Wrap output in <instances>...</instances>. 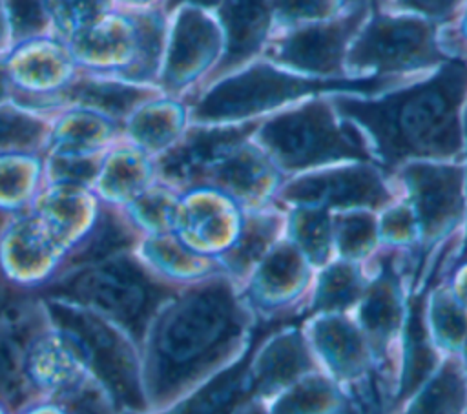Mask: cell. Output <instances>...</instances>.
I'll use <instances>...</instances> for the list:
<instances>
[{
    "instance_id": "obj_1",
    "label": "cell",
    "mask_w": 467,
    "mask_h": 414,
    "mask_svg": "<svg viewBox=\"0 0 467 414\" xmlns=\"http://www.w3.org/2000/svg\"><path fill=\"white\" fill-rule=\"evenodd\" d=\"M250 330V314L226 277L210 275L182 286L155 314L140 343L148 412L190 394L237 356Z\"/></svg>"
},
{
    "instance_id": "obj_2",
    "label": "cell",
    "mask_w": 467,
    "mask_h": 414,
    "mask_svg": "<svg viewBox=\"0 0 467 414\" xmlns=\"http://www.w3.org/2000/svg\"><path fill=\"white\" fill-rule=\"evenodd\" d=\"M467 89V62L451 60L431 80L381 100L337 98L343 117L363 126L385 168L409 159H445L462 150L460 104Z\"/></svg>"
},
{
    "instance_id": "obj_3",
    "label": "cell",
    "mask_w": 467,
    "mask_h": 414,
    "mask_svg": "<svg viewBox=\"0 0 467 414\" xmlns=\"http://www.w3.org/2000/svg\"><path fill=\"white\" fill-rule=\"evenodd\" d=\"M181 290L126 250L60 274L36 295L77 303L122 328L139 347L155 314Z\"/></svg>"
},
{
    "instance_id": "obj_4",
    "label": "cell",
    "mask_w": 467,
    "mask_h": 414,
    "mask_svg": "<svg viewBox=\"0 0 467 414\" xmlns=\"http://www.w3.org/2000/svg\"><path fill=\"white\" fill-rule=\"evenodd\" d=\"M51 325L71 343L88 372L111 394L122 414H146L139 345L117 325L55 295H38Z\"/></svg>"
},
{
    "instance_id": "obj_5",
    "label": "cell",
    "mask_w": 467,
    "mask_h": 414,
    "mask_svg": "<svg viewBox=\"0 0 467 414\" xmlns=\"http://www.w3.org/2000/svg\"><path fill=\"white\" fill-rule=\"evenodd\" d=\"M166 20L159 9H113L64 40L82 71L155 84L164 57Z\"/></svg>"
},
{
    "instance_id": "obj_6",
    "label": "cell",
    "mask_w": 467,
    "mask_h": 414,
    "mask_svg": "<svg viewBox=\"0 0 467 414\" xmlns=\"http://www.w3.org/2000/svg\"><path fill=\"white\" fill-rule=\"evenodd\" d=\"M394 82L387 77L361 80H308L266 66H255L241 75L223 80L195 102L190 104L188 115L197 124L234 120L272 109L292 98L330 89L376 91Z\"/></svg>"
},
{
    "instance_id": "obj_7",
    "label": "cell",
    "mask_w": 467,
    "mask_h": 414,
    "mask_svg": "<svg viewBox=\"0 0 467 414\" xmlns=\"http://www.w3.org/2000/svg\"><path fill=\"white\" fill-rule=\"evenodd\" d=\"M272 162L283 170H306L336 160H370L361 135L339 124L319 100L277 115L259 131Z\"/></svg>"
},
{
    "instance_id": "obj_8",
    "label": "cell",
    "mask_w": 467,
    "mask_h": 414,
    "mask_svg": "<svg viewBox=\"0 0 467 414\" xmlns=\"http://www.w3.org/2000/svg\"><path fill=\"white\" fill-rule=\"evenodd\" d=\"M306 317L310 316L305 310H296L259 321L250 330L246 348L230 367L217 372L202 387L192 390L186 399H179L164 410L146 414H270L261 407V396L252 383L250 365L254 354L274 332L301 323Z\"/></svg>"
},
{
    "instance_id": "obj_9",
    "label": "cell",
    "mask_w": 467,
    "mask_h": 414,
    "mask_svg": "<svg viewBox=\"0 0 467 414\" xmlns=\"http://www.w3.org/2000/svg\"><path fill=\"white\" fill-rule=\"evenodd\" d=\"M5 67L13 86V102L44 115L53 97L82 71L67 44L53 35L13 46L5 53Z\"/></svg>"
},
{
    "instance_id": "obj_10",
    "label": "cell",
    "mask_w": 467,
    "mask_h": 414,
    "mask_svg": "<svg viewBox=\"0 0 467 414\" xmlns=\"http://www.w3.org/2000/svg\"><path fill=\"white\" fill-rule=\"evenodd\" d=\"M67 250L31 208L7 219L0 230V266L18 286L38 292L66 268Z\"/></svg>"
},
{
    "instance_id": "obj_11",
    "label": "cell",
    "mask_w": 467,
    "mask_h": 414,
    "mask_svg": "<svg viewBox=\"0 0 467 414\" xmlns=\"http://www.w3.org/2000/svg\"><path fill=\"white\" fill-rule=\"evenodd\" d=\"M440 58L429 24L390 16H378L350 51L352 66L372 67L378 73L409 71L431 66Z\"/></svg>"
},
{
    "instance_id": "obj_12",
    "label": "cell",
    "mask_w": 467,
    "mask_h": 414,
    "mask_svg": "<svg viewBox=\"0 0 467 414\" xmlns=\"http://www.w3.org/2000/svg\"><path fill=\"white\" fill-rule=\"evenodd\" d=\"M401 177L410 191V210L421 232L425 259L431 244L447 235L462 217L463 171L458 166L416 162L405 166Z\"/></svg>"
},
{
    "instance_id": "obj_13",
    "label": "cell",
    "mask_w": 467,
    "mask_h": 414,
    "mask_svg": "<svg viewBox=\"0 0 467 414\" xmlns=\"http://www.w3.org/2000/svg\"><path fill=\"white\" fill-rule=\"evenodd\" d=\"M257 124L248 122L230 128H197L181 135L155 159V173L171 188H202L212 170L239 144Z\"/></svg>"
},
{
    "instance_id": "obj_14",
    "label": "cell",
    "mask_w": 467,
    "mask_h": 414,
    "mask_svg": "<svg viewBox=\"0 0 467 414\" xmlns=\"http://www.w3.org/2000/svg\"><path fill=\"white\" fill-rule=\"evenodd\" d=\"M217 44V29L206 15L195 5L177 7V18L170 29L155 86L168 95H179L208 67L215 57Z\"/></svg>"
},
{
    "instance_id": "obj_15",
    "label": "cell",
    "mask_w": 467,
    "mask_h": 414,
    "mask_svg": "<svg viewBox=\"0 0 467 414\" xmlns=\"http://www.w3.org/2000/svg\"><path fill=\"white\" fill-rule=\"evenodd\" d=\"M281 199L303 208H379L390 201L381 177L365 166L299 177L281 190Z\"/></svg>"
},
{
    "instance_id": "obj_16",
    "label": "cell",
    "mask_w": 467,
    "mask_h": 414,
    "mask_svg": "<svg viewBox=\"0 0 467 414\" xmlns=\"http://www.w3.org/2000/svg\"><path fill=\"white\" fill-rule=\"evenodd\" d=\"M162 95L155 84H135L115 77L80 71L78 77L49 102L46 115L67 108L89 109L106 115L120 124L144 102Z\"/></svg>"
},
{
    "instance_id": "obj_17",
    "label": "cell",
    "mask_w": 467,
    "mask_h": 414,
    "mask_svg": "<svg viewBox=\"0 0 467 414\" xmlns=\"http://www.w3.org/2000/svg\"><path fill=\"white\" fill-rule=\"evenodd\" d=\"M42 317L44 306L36 295L0 321V403L11 414L35 401L27 378V348Z\"/></svg>"
},
{
    "instance_id": "obj_18",
    "label": "cell",
    "mask_w": 467,
    "mask_h": 414,
    "mask_svg": "<svg viewBox=\"0 0 467 414\" xmlns=\"http://www.w3.org/2000/svg\"><path fill=\"white\" fill-rule=\"evenodd\" d=\"M363 15L365 7L361 5L350 11L345 18L299 29L272 49V58L303 71L337 73L343 64L345 46L363 20Z\"/></svg>"
},
{
    "instance_id": "obj_19",
    "label": "cell",
    "mask_w": 467,
    "mask_h": 414,
    "mask_svg": "<svg viewBox=\"0 0 467 414\" xmlns=\"http://www.w3.org/2000/svg\"><path fill=\"white\" fill-rule=\"evenodd\" d=\"M31 210L51 228L69 255L91 235L100 221L104 201L88 188L77 184H46ZM67 263V261H66Z\"/></svg>"
},
{
    "instance_id": "obj_20",
    "label": "cell",
    "mask_w": 467,
    "mask_h": 414,
    "mask_svg": "<svg viewBox=\"0 0 467 414\" xmlns=\"http://www.w3.org/2000/svg\"><path fill=\"white\" fill-rule=\"evenodd\" d=\"M358 321L370 354L379 367H385L387 348L403 325V301L392 255L383 257L378 277L367 288Z\"/></svg>"
},
{
    "instance_id": "obj_21",
    "label": "cell",
    "mask_w": 467,
    "mask_h": 414,
    "mask_svg": "<svg viewBox=\"0 0 467 414\" xmlns=\"http://www.w3.org/2000/svg\"><path fill=\"white\" fill-rule=\"evenodd\" d=\"M268 339V337H266ZM259 345L250 365L257 394L272 396L314 372V359L296 325L285 326Z\"/></svg>"
},
{
    "instance_id": "obj_22",
    "label": "cell",
    "mask_w": 467,
    "mask_h": 414,
    "mask_svg": "<svg viewBox=\"0 0 467 414\" xmlns=\"http://www.w3.org/2000/svg\"><path fill=\"white\" fill-rule=\"evenodd\" d=\"M157 179L155 159L120 139L106 153L93 182V191L111 206H126Z\"/></svg>"
},
{
    "instance_id": "obj_23",
    "label": "cell",
    "mask_w": 467,
    "mask_h": 414,
    "mask_svg": "<svg viewBox=\"0 0 467 414\" xmlns=\"http://www.w3.org/2000/svg\"><path fill=\"white\" fill-rule=\"evenodd\" d=\"M427 294L429 290L418 292L407 305L403 321L401 374L392 398V409L400 407L407 398H410L438 368V356L434 352L432 336L427 323Z\"/></svg>"
},
{
    "instance_id": "obj_24",
    "label": "cell",
    "mask_w": 467,
    "mask_h": 414,
    "mask_svg": "<svg viewBox=\"0 0 467 414\" xmlns=\"http://www.w3.org/2000/svg\"><path fill=\"white\" fill-rule=\"evenodd\" d=\"M120 139V122L89 109L67 108L53 115L46 153H104Z\"/></svg>"
},
{
    "instance_id": "obj_25",
    "label": "cell",
    "mask_w": 467,
    "mask_h": 414,
    "mask_svg": "<svg viewBox=\"0 0 467 414\" xmlns=\"http://www.w3.org/2000/svg\"><path fill=\"white\" fill-rule=\"evenodd\" d=\"M310 339L316 352L339 379L350 381L368 370V345L358 326L339 314H316Z\"/></svg>"
},
{
    "instance_id": "obj_26",
    "label": "cell",
    "mask_w": 467,
    "mask_h": 414,
    "mask_svg": "<svg viewBox=\"0 0 467 414\" xmlns=\"http://www.w3.org/2000/svg\"><path fill=\"white\" fill-rule=\"evenodd\" d=\"M221 18L226 51L215 75L235 67L259 49L270 24V4L268 0H224Z\"/></svg>"
},
{
    "instance_id": "obj_27",
    "label": "cell",
    "mask_w": 467,
    "mask_h": 414,
    "mask_svg": "<svg viewBox=\"0 0 467 414\" xmlns=\"http://www.w3.org/2000/svg\"><path fill=\"white\" fill-rule=\"evenodd\" d=\"M182 104L162 95L140 104L122 124V139L151 157L168 150L184 126Z\"/></svg>"
},
{
    "instance_id": "obj_28",
    "label": "cell",
    "mask_w": 467,
    "mask_h": 414,
    "mask_svg": "<svg viewBox=\"0 0 467 414\" xmlns=\"http://www.w3.org/2000/svg\"><path fill=\"white\" fill-rule=\"evenodd\" d=\"M308 279V272L297 246L281 244L270 252L250 288L252 301L261 308H277L292 301Z\"/></svg>"
},
{
    "instance_id": "obj_29",
    "label": "cell",
    "mask_w": 467,
    "mask_h": 414,
    "mask_svg": "<svg viewBox=\"0 0 467 414\" xmlns=\"http://www.w3.org/2000/svg\"><path fill=\"white\" fill-rule=\"evenodd\" d=\"M275 182L272 162L250 148L234 150L208 175L204 186H213L224 195L257 201Z\"/></svg>"
},
{
    "instance_id": "obj_30",
    "label": "cell",
    "mask_w": 467,
    "mask_h": 414,
    "mask_svg": "<svg viewBox=\"0 0 467 414\" xmlns=\"http://www.w3.org/2000/svg\"><path fill=\"white\" fill-rule=\"evenodd\" d=\"M46 186L44 155L9 153L0 157V213L27 212Z\"/></svg>"
},
{
    "instance_id": "obj_31",
    "label": "cell",
    "mask_w": 467,
    "mask_h": 414,
    "mask_svg": "<svg viewBox=\"0 0 467 414\" xmlns=\"http://www.w3.org/2000/svg\"><path fill=\"white\" fill-rule=\"evenodd\" d=\"M135 252L148 268L166 281L202 277L210 270L206 255L192 250L171 233L142 235Z\"/></svg>"
},
{
    "instance_id": "obj_32",
    "label": "cell",
    "mask_w": 467,
    "mask_h": 414,
    "mask_svg": "<svg viewBox=\"0 0 467 414\" xmlns=\"http://www.w3.org/2000/svg\"><path fill=\"white\" fill-rule=\"evenodd\" d=\"M416 392L405 414H462L467 401V376L462 363L449 357Z\"/></svg>"
},
{
    "instance_id": "obj_33",
    "label": "cell",
    "mask_w": 467,
    "mask_h": 414,
    "mask_svg": "<svg viewBox=\"0 0 467 414\" xmlns=\"http://www.w3.org/2000/svg\"><path fill=\"white\" fill-rule=\"evenodd\" d=\"M53 117L15 102L0 106V157L9 153H46Z\"/></svg>"
},
{
    "instance_id": "obj_34",
    "label": "cell",
    "mask_w": 467,
    "mask_h": 414,
    "mask_svg": "<svg viewBox=\"0 0 467 414\" xmlns=\"http://www.w3.org/2000/svg\"><path fill=\"white\" fill-rule=\"evenodd\" d=\"M347 407L348 403L337 387L310 372L283 392L270 414H343Z\"/></svg>"
},
{
    "instance_id": "obj_35",
    "label": "cell",
    "mask_w": 467,
    "mask_h": 414,
    "mask_svg": "<svg viewBox=\"0 0 467 414\" xmlns=\"http://www.w3.org/2000/svg\"><path fill=\"white\" fill-rule=\"evenodd\" d=\"M171 186L153 182L133 201L122 206L128 221L140 235L171 233L177 228L181 201L170 190Z\"/></svg>"
},
{
    "instance_id": "obj_36",
    "label": "cell",
    "mask_w": 467,
    "mask_h": 414,
    "mask_svg": "<svg viewBox=\"0 0 467 414\" xmlns=\"http://www.w3.org/2000/svg\"><path fill=\"white\" fill-rule=\"evenodd\" d=\"M361 277L358 268L348 263H336L328 266L317 283L312 305L305 308L310 317L316 314H341L361 297Z\"/></svg>"
},
{
    "instance_id": "obj_37",
    "label": "cell",
    "mask_w": 467,
    "mask_h": 414,
    "mask_svg": "<svg viewBox=\"0 0 467 414\" xmlns=\"http://www.w3.org/2000/svg\"><path fill=\"white\" fill-rule=\"evenodd\" d=\"M427 323L436 345L458 352L467 341V310L456 294L440 290L427 303Z\"/></svg>"
},
{
    "instance_id": "obj_38",
    "label": "cell",
    "mask_w": 467,
    "mask_h": 414,
    "mask_svg": "<svg viewBox=\"0 0 467 414\" xmlns=\"http://www.w3.org/2000/svg\"><path fill=\"white\" fill-rule=\"evenodd\" d=\"M277 233V221L272 215H254L248 217L241 230L239 237L232 246L224 252L223 263L224 266L235 274L243 275L248 268L259 261L265 252L270 248L272 241Z\"/></svg>"
},
{
    "instance_id": "obj_39",
    "label": "cell",
    "mask_w": 467,
    "mask_h": 414,
    "mask_svg": "<svg viewBox=\"0 0 467 414\" xmlns=\"http://www.w3.org/2000/svg\"><path fill=\"white\" fill-rule=\"evenodd\" d=\"M11 35V47L53 35L51 0H2Z\"/></svg>"
},
{
    "instance_id": "obj_40",
    "label": "cell",
    "mask_w": 467,
    "mask_h": 414,
    "mask_svg": "<svg viewBox=\"0 0 467 414\" xmlns=\"http://www.w3.org/2000/svg\"><path fill=\"white\" fill-rule=\"evenodd\" d=\"M296 246L314 264H323L330 254V219L327 210L303 208L292 215L290 223Z\"/></svg>"
},
{
    "instance_id": "obj_41",
    "label": "cell",
    "mask_w": 467,
    "mask_h": 414,
    "mask_svg": "<svg viewBox=\"0 0 467 414\" xmlns=\"http://www.w3.org/2000/svg\"><path fill=\"white\" fill-rule=\"evenodd\" d=\"M113 9V0H51L53 36L67 40Z\"/></svg>"
},
{
    "instance_id": "obj_42",
    "label": "cell",
    "mask_w": 467,
    "mask_h": 414,
    "mask_svg": "<svg viewBox=\"0 0 467 414\" xmlns=\"http://www.w3.org/2000/svg\"><path fill=\"white\" fill-rule=\"evenodd\" d=\"M339 254L345 259H358L368 254L376 243V223L368 213H348L336 223Z\"/></svg>"
},
{
    "instance_id": "obj_43",
    "label": "cell",
    "mask_w": 467,
    "mask_h": 414,
    "mask_svg": "<svg viewBox=\"0 0 467 414\" xmlns=\"http://www.w3.org/2000/svg\"><path fill=\"white\" fill-rule=\"evenodd\" d=\"M385 239L392 243H407L412 237H416V219L410 208L400 206L385 213L383 224H381Z\"/></svg>"
},
{
    "instance_id": "obj_44",
    "label": "cell",
    "mask_w": 467,
    "mask_h": 414,
    "mask_svg": "<svg viewBox=\"0 0 467 414\" xmlns=\"http://www.w3.org/2000/svg\"><path fill=\"white\" fill-rule=\"evenodd\" d=\"M279 16L286 22L299 18H317L332 9V0H275Z\"/></svg>"
},
{
    "instance_id": "obj_45",
    "label": "cell",
    "mask_w": 467,
    "mask_h": 414,
    "mask_svg": "<svg viewBox=\"0 0 467 414\" xmlns=\"http://www.w3.org/2000/svg\"><path fill=\"white\" fill-rule=\"evenodd\" d=\"M36 297L35 290L15 285L0 266V321L13 316L26 301Z\"/></svg>"
},
{
    "instance_id": "obj_46",
    "label": "cell",
    "mask_w": 467,
    "mask_h": 414,
    "mask_svg": "<svg viewBox=\"0 0 467 414\" xmlns=\"http://www.w3.org/2000/svg\"><path fill=\"white\" fill-rule=\"evenodd\" d=\"M403 5H409L412 9L423 11L427 15H445L451 9H454V5L460 0H400Z\"/></svg>"
},
{
    "instance_id": "obj_47",
    "label": "cell",
    "mask_w": 467,
    "mask_h": 414,
    "mask_svg": "<svg viewBox=\"0 0 467 414\" xmlns=\"http://www.w3.org/2000/svg\"><path fill=\"white\" fill-rule=\"evenodd\" d=\"M16 414H67V412L64 410V407L57 399L46 398V399H36V401L29 403L27 407L18 410Z\"/></svg>"
},
{
    "instance_id": "obj_48",
    "label": "cell",
    "mask_w": 467,
    "mask_h": 414,
    "mask_svg": "<svg viewBox=\"0 0 467 414\" xmlns=\"http://www.w3.org/2000/svg\"><path fill=\"white\" fill-rule=\"evenodd\" d=\"M13 102V86L5 67V55H0V106Z\"/></svg>"
},
{
    "instance_id": "obj_49",
    "label": "cell",
    "mask_w": 467,
    "mask_h": 414,
    "mask_svg": "<svg viewBox=\"0 0 467 414\" xmlns=\"http://www.w3.org/2000/svg\"><path fill=\"white\" fill-rule=\"evenodd\" d=\"M11 49V35H9V26L4 11V2L0 0V55H5Z\"/></svg>"
},
{
    "instance_id": "obj_50",
    "label": "cell",
    "mask_w": 467,
    "mask_h": 414,
    "mask_svg": "<svg viewBox=\"0 0 467 414\" xmlns=\"http://www.w3.org/2000/svg\"><path fill=\"white\" fill-rule=\"evenodd\" d=\"M157 0H113L115 9H130V11H137V9H151V5Z\"/></svg>"
},
{
    "instance_id": "obj_51",
    "label": "cell",
    "mask_w": 467,
    "mask_h": 414,
    "mask_svg": "<svg viewBox=\"0 0 467 414\" xmlns=\"http://www.w3.org/2000/svg\"><path fill=\"white\" fill-rule=\"evenodd\" d=\"M217 2H221V0H166L164 2V11H173V9H177V7H181V5H202V7H206V5H215Z\"/></svg>"
},
{
    "instance_id": "obj_52",
    "label": "cell",
    "mask_w": 467,
    "mask_h": 414,
    "mask_svg": "<svg viewBox=\"0 0 467 414\" xmlns=\"http://www.w3.org/2000/svg\"><path fill=\"white\" fill-rule=\"evenodd\" d=\"M465 126H467V117H465ZM463 264H467V237H465L463 248H462V252L458 254V257H456L452 268H460V266H463Z\"/></svg>"
},
{
    "instance_id": "obj_53",
    "label": "cell",
    "mask_w": 467,
    "mask_h": 414,
    "mask_svg": "<svg viewBox=\"0 0 467 414\" xmlns=\"http://www.w3.org/2000/svg\"><path fill=\"white\" fill-rule=\"evenodd\" d=\"M456 297L463 303V305H467V277L458 285V292H456Z\"/></svg>"
},
{
    "instance_id": "obj_54",
    "label": "cell",
    "mask_w": 467,
    "mask_h": 414,
    "mask_svg": "<svg viewBox=\"0 0 467 414\" xmlns=\"http://www.w3.org/2000/svg\"><path fill=\"white\" fill-rule=\"evenodd\" d=\"M0 414H11V410L0 403Z\"/></svg>"
},
{
    "instance_id": "obj_55",
    "label": "cell",
    "mask_w": 467,
    "mask_h": 414,
    "mask_svg": "<svg viewBox=\"0 0 467 414\" xmlns=\"http://www.w3.org/2000/svg\"><path fill=\"white\" fill-rule=\"evenodd\" d=\"M463 354H465V363H467V341H465V345H463Z\"/></svg>"
}]
</instances>
